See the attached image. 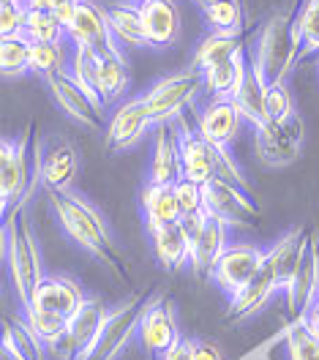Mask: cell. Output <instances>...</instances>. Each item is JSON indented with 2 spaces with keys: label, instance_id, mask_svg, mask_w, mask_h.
<instances>
[{
  "label": "cell",
  "instance_id": "3957f363",
  "mask_svg": "<svg viewBox=\"0 0 319 360\" xmlns=\"http://www.w3.org/2000/svg\"><path fill=\"white\" fill-rule=\"evenodd\" d=\"M3 240H6V265L14 284V295L20 300V309H25L30 306L39 284L46 276L41 246L27 216V205H20L3 216Z\"/></svg>",
  "mask_w": 319,
  "mask_h": 360
},
{
  "label": "cell",
  "instance_id": "1f68e13d",
  "mask_svg": "<svg viewBox=\"0 0 319 360\" xmlns=\"http://www.w3.org/2000/svg\"><path fill=\"white\" fill-rule=\"evenodd\" d=\"M202 14H205L210 33H224V36H240L243 33L240 0H207L202 6Z\"/></svg>",
  "mask_w": 319,
  "mask_h": 360
},
{
  "label": "cell",
  "instance_id": "8fae6325",
  "mask_svg": "<svg viewBox=\"0 0 319 360\" xmlns=\"http://www.w3.org/2000/svg\"><path fill=\"white\" fill-rule=\"evenodd\" d=\"M66 36L74 46H85V49H93L98 55H117L120 52V44H117L112 27H110L107 8H101L93 0L77 3V14H74V22L69 25Z\"/></svg>",
  "mask_w": 319,
  "mask_h": 360
},
{
  "label": "cell",
  "instance_id": "cb8c5ba5",
  "mask_svg": "<svg viewBox=\"0 0 319 360\" xmlns=\"http://www.w3.org/2000/svg\"><path fill=\"white\" fill-rule=\"evenodd\" d=\"M139 205H142V219H145L148 232L159 229V226L175 224L183 219L175 183H148L142 188Z\"/></svg>",
  "mask_w": 319,
  "mask_h": 360
},
{
  "label": "cell",
  "instance_id": "ab89813d",
  "mask_svg": "<svg viewBox=\"0 0 319 360\" xmlns=\"http://www.w3.org/2000/svg\"><path fill=\"white\" fill-rule=\"evenodd\" d=\"M25 20H27V6H25V0L3 3V6H0V30H3V39H8V36H22Z\"/></svg>",
  "mask_w": 319,
  "mask_h": 360
},
{
  "label": "cell",
  "instance_id": "7dc6e473",
  "mask_svg": "<svg viewBox=\"0 0 319 360\" xmlns=\"http://www.w3.org/2000/svg\"><path fill=\"white\" fill-rule=\"evenodd\" d=\"M303 319L308 322V328H311V330H317V333H319V303L311 309V311H308V314L303 316Z\"/></svg>",
  "mask_w": 319,
  "mask_h": 360
},
{
  "label": "cell",
  "instance_id": "ba28073f",
  "mask_svg": "<svg viewBox=\"0 0 319 360\" xmlns=\"http://www.w3.org/2000/svg\"><path fill=\"white\" fill-rule=\"evenodd\" d=\"M44 82L46 88H49V93H52V98H55V104L60 107V112H66V117H71L74 123H79L82 129L96 131V134L107 129V123H104V107L98 101H93L91 96L71 79L69 68L46 77Z\"/></svg>",
  "mask_w": 319,
  "mask_h": 360
},
{
  "label": "cell",
  "instance_id": "f35d334b",
  "mask_svg": "<svg viewBox=\"0 0 319 360\" xmlns=\"http://www.w3.org/2000/svg\"><path fill=\"white\" fill-rule=\"evenodd\" d=\"M295 115V104L287 82H271L268 85V117L271 120H289Z\"/></svg>",
  "mask_w": 319,
  "mask_h": 360
},
{
  "label": "cell",
  "instance_id": "836d02e7",
  "mask_svg": "<svg viewBox=\"0 0 319 360\" xmlns=\"http://www.w3.org/2000/svg\"><path fill=\"white\" fill-rule=\"evenodd\" d=\"M22 36L30 44H63L66 27L58 22V17L52 11H27Z\"/></svg>",
  "mask_w": 319,
  "mask_h": 360
},
{
  "label": "cell",
  "instance_id": "ffe728a7",
  "mask_svg": "<svg viewBox=\"0 0 319 360\" xmlns=\"http://www.w3.org/2000/svg\"><path fill=\"white\" fill-rule=\"evenodd\" d=\"M79 172V153L69 139H52L41 156V186L46 191H69Z\"/></svg>",
  "mask_w": 319,
  "mask_h": 360
},
{
  "label": "cell",
  "instance_id": "603a6c76",
  "mask_svg": "<svg viewBox=\"0 0 319 360\" xmlns=\"http://www.w3.org/2000/svg\"><path fill=\"white\" fill-rule=\"evenodd\" d=\"M150 248H153L156 262L164 270H181L185 265H191V248H194V243H191L183 221L150 229Z\"/></svg>",
  "mask_w": 319,
  "mask_h": 360
},
{
  "label": "cell",
  "instance_id": "d590c367",
  "mask_svg": "<svg viewBox=\"0 0 319 360\" xmlns=\"http://www.w3.org/2000/svg\"><path fill=\"white\" fill-rule=\"evenodd\" d=\"M25 325L41 338L44 344H52L58 336H63L69 330V316L55 314V311H44V309H36V306H27L22 309Z\"/></svg>",
  "mask_w": 319,
  "mask_h": 360
},
{
  "label": "cell",
  "instance_id": "52a82bcc",
  "mask_svg": "<svg viewBox=\"0 0 319 360\" xmlns=\"http://www.w3.org/2000/svg\"><path fill=\"white\" fill-rule=\"evenodd\" d=\"M205 194V213L216 216L229 226H249L259 219V207L251 200L249 188L229 183V180L213 178L202 186Z\"/></svg>",
  "mask_w": 319,
  "mask_h": 360
},
{
  "label": "cell",
  "instance_id": "8d00e7d4",
  "mask_svg": "<svg viewBox=\"0 0 319 360\" xmlns=\"http://www.w3.org/2000/svg\"><path fill=\"white\" fill-rule=\"evenodd\" d=\"M0 71L3 77L30 74V41L25 36H8L0 44Z\"/></svg>",
  "mask_w": 319,
  "mask_h": 360
},
{
  "label": "cell",
  "instance_id": "60d3db41",
  "mask_svg": "<svg viewBox=\"0 0 319 360\" xmlns=\"http://www.w3.org/2000/svg\"><path fill=\"white\" fill-rule=\"evenodd\" d=\"M175 191H178V202H181L183 216L205 210V194H202V183H194L188 178L175 180Z\"/></svg>",
  "mask_w": 319,
  "mask_h": 360
},
{
  "label": "cell",
  "instance_id": "4dcf8cb0",
  "mask_svg": "<svg viewBox=\"0 0 319 360\" xmlns=\"http://www.w3.org/2000/svg\"><path fill=\"white\" fill-rule=\"evenodd\" d=\"M129 90V66L123 60V55H101L98 58V93L104 98V104L117 101L123 93Z\"/></svg>",
  "mask_w": 319,
  "mask_h": 360
},
{
  "label": "cell",
  "instance_id": "277c9868",
  "mask_svg": "<svg viewBox=\"0 0 319 360\" xmlns=\"http://www.w3.org/2000/svg\"><path fill=\"white\" fill-rule=\"evenodd\" d=\"M249 55L262 66L268 82H287L289 71L297 66V55H300L295 17H287V14L271 17V22L265 25V30L256 41V49H251Z\"/></svg>",
  "mask_w": 319,
  "mask_h": 360
},
{
  "label": "cell",
  "instance_id": "d6986e66",
  "mask_svg": "<svg viewBox=\"0 0 319 360\" xmlns=\"http://www.w3.org/2000/svg\"><path fill=\"white\" fill-rule=\"evenodd\" d=\"M243 123V115L229 98H210L197 117V131L205 136L210 145L229 148V142L237 136Z\"/></svg>",
  "mask_w": 319,
  "mask_h": 360
},
{
  "label": "cell",
  "instance_id": "4fadbf2b",
  "mask_svg": "<svg viewBox=\"0 0 319 360\" xmlns=\"http://www.w3.org/2000/svg\"><path fill=\"white\" fill-rule=\"evenodd\" d=\"M256 150L265 164L271 167H284L300 156L303 145V120L292 115L289 120H268L265 126L254 129Z\"/></svg>",
  "mask_w": 319,
  "mask_h": 360
},
{
  "label": "cell",
  "instance_id": "d6a6232c",
  "mask_svg": "<svg viewBox=\"0 0 319 360\" xmlns=\"http://www.w3.org/2000/svg\"><path fill=\"white\" fill-rule=\"evenodd\" d=\"M295 36L300 41L297 63L319 55V0H303L295 17Z\"/></svg>",
  "mask_w": 319,
  "mask_h": 360
},
{
  "label": "cell",
  "instance_id": "c3c4849f",
  "mask_svg": "<svg viewBox=\"0 0 319 360\" xmlns=\"http://www.w3.org/2000/svg\"><path fill=\"white\" fill-rule=\"evenodd\" d=\"M197 3H200V6H205V3H207V0H197Z\"/></svg>",
  "mask_w": 319,
  "mask_h": 360
},
{
  "label": "cell",
  "instance_id": "9c48e42d",
  "mask_svg": "<svg viewBox=\"0 0 319 360\" xmlns=\"http://www.w3.org/2000/svg\"><path fill=\"white\" fill-rule=\"evenodd\" d=\"M137 338L142 344V349L148 355H153V358L167 355L183 338L175 309L164 295H150V300L145 306V314H142V322H139Z\"/></svg>",
  "mask_w": 319,
  "mask_h": 360
},
{
  "label": "cell",
  "instance_id": "7a4b0ae2",
  "mask_svg": "<svg viewBox=\"0 0 319 360\" xmlns=\"http://www.w3.org/2000/svg\"><path fill=\"white\" fill-rule=\"evenodd\" d=\"M41 156L44 148L36 136L33 123L17 136H3L0 142V205L3 216L14 207L27 205L36 186L41 183Z\"/></svg>",
  "mask_w": 319,
  "mask_h": 360
},
{
  "label": "cell",
  "instance_id": "9a60e30c",
  "mask_svg": "<svg viewBox=\"0 0 319 360\" xmlns=\"http://www.w3.org/2000/svg\"><path fill=\"white\" fill-rule=\"evenodd\" d=\"M183 178L181 167V129L178 123H156L153 156L148 167V183H175Z\"/></svg>",
  "mask_w": 319,
  "mask_h": 360
},
{
  "label": "cell",
  "instance_id": "d4e9b609",
  "mask_svg": "<svg viewBox=\"0 0 319 360\" xmlns=\"http://www.w3.org/2000/svg\"><path fill=\"white\" fill-rule=\"evenodd\" d=\"M148 44L169 46L181 33V11L175 0H139Z\"/></svg>",
  "mask_w": 319,
  "mask_h": 360
},
{
  "label": "cell",
  "instance_id": "ee69618b",
  "mask_svg": "<svg viewBox=\"0 0 319 360\" xmlns=\"http://www.w3.org/2000/svg\"><path fill=\"white\" fill-rule=\"evenodd\" d=\"M194 341L197 338H188V336H183L167 355H161L159 360H194Z\"/></svg>",
  "mask_w": 319,
  "mask_h": 360
},
{
  "label": "cell",
  "instance_id": "bcb514c9",
  "mask_svg": "<svg viewBox=\"0 0 319 360\" xmlns=\"http://www.w3.org/2000/svg\"><path fill=\"white\" fill-rule=\"evenodd\" d=\"M55 3L58 0H25L27 11H55Z\"/></svg>",
  "mask_w": 319,
  "mask_h": 360
},
{
  "label": "cell",
  "instance_id": "484cf974",
  "mask_svg": "<svg viewBox=\"0 0 319 360\" xmlns=\"http://www.w3.org/2000/svg\"><path fill=\"white\" fill-rule=\"evenodd\" d=\"M275 295H281L275 278L271 276V270L262 265L259 276L251 281L249 287H243L235 297H229V311L227 319L229 322H243V319H251L254 314H259Z\"/></svg>",
  "mask_w": 319,
  "mask_h": 360
},
{
  "label": "cell",
  "instance_id": "b9f144b4",
  "mask_svg": "<svg viewBox=\"0 0 319 360\" xmlns=\"http://www.w3.org/2000/svg\"><path fill=\"white\" fill-rule=\"evenodd\" d=\"M216 178L229 180V183H237V186L249 188V178H246L243 169L235 164L229 148H219V145H216Z\"/></svg>",
  "mask_w": 319,
  "mask_h": 360
},
{
  "label": "cell",
  "instance_id": "681fc988",
  "mask_svg": "<svg viewBox=\"0 0 319 360\" xmlns=\"http://www.w3.org/2000/svg\"><path fill=\"white\" fill-rule=\"evenodd\" d=\"M317 303H319V290H317ZM317 303H314V306H317Z\"/></svg>",
  "mask_w": 319,
  "mask_h": 360
},
{
  "label": "cell",
  "instance_id": "e0dca14e",
  "mask_svg": "<svg viewBox=\"0 0 319 360\" xmlns=\"http://www.w3.org/2000/svg\"><path fill=\"white\" fill-rule=\"evenodd\" d=\"M85 300H88V295H85V290L74 278L58 276V273H46L44 281L39 284V290H36L33 300H30V306L44 309V311H55V314H63L71 319L82 309Z\"/></svg>",
  "mask_w": 319,
  "mask_h": 360
},
{
  "label": "cell",
  "instance_id": "5bb4252c",
  "mask_svg": "<svg viewBox=\"0 0 319 360\" xmlns=\"http://www.w3.org/2000/svg\"><path fill=\"white\" fill-rule=\"evenodd\" d=\"M317 290H319V240L317 235H308L303 259L297 265L289 287L284 290V303H287V311L292 316V322L303 319V316L314 309Z\"/></svg>",
  "mask_w": 319,
  "mask_h": 360
},
{
  "label": "cell",
  "instance_id": "5b68a950",
  "mask_svg": "<svg viewBox=\"0 0 319 360\" xmlns=\"http://www.w3.org/2000/svg\"><path fill=\"white\" fill-rule=\"evenodd\" d=\"M200 93H205V71L188 66L159 79L148 93H142V98L156 123H172L181 117L188 104L197 101Z\"/></svg>",
  "mask_w": 319,
  "mask_h": 360
},
{
  "label": "cell",
  "instance_id": "7c38bea8",
  "mask_svg": "<svg viewBox=\"0 0 319 360\" xmlns=\"http://www.w3.org/2000/svg\"><path fill=\"white\" fill-rule=\"evenodd\" d=\"M153 129H156V120H153V115L148 110L145 98L134 96V98L123 101L112 112V117L107 120L104 142H107L110 150H131Z\"/></svg>",
  "mask_w": 319,
  "mask_h": 360
},
{
  "label": "cell",
  "instance_id": "30bf717a",
  "mask_svg": "<svg viewBox=\"0 0 319 360\" xmlns=\"http://www.w3.org/2000/svg\"><path fill=\"white\" fill-rule=\"evenodd\" d=\"M262 265H265V248H256L251 243H229L221 259L216 262L213 284L229 297H235L259 276Z\"/></svg>",
  "mask_w": 319,
  "mask_h": 360
},
{
  "label": "cell",
  "instance_id": "f546056e",
  "mask_svg": "<svg viewBox=\"0 0 319 360\" xmlns=\"http://www.w3.org/2000/svg\"><path fill=\"white\" fill-rule=\"evenodd\" d=\"M249 46L243 44L240 36H224V33H207L205 39L197 44V52H194V60L191 66L197 68H210L216 63H224V60H232L237 58L240 52H246Z\"/></svg>",
  "mask_w": 319,
  "mask_h": 360
},
{
  "label": "cell",
  "instance_id": "f6af8a7d",
  "mask_svg": "<svg viewBox=\"0 0 319 360\" xmlns=\"http://www.w3.org/2000/svg\"><path fill=\"white\" fill-rule=\"evenodd\" d=\"M194 360H224V352L213 341H194Z\"/></svg>",
  "mask_w": 319,
  "mask_h": 360
},
{
  "label": "cell",
  "instance_id": "ac0fdd59",
  "mask_svg": "<svg viewBox=\"0 0 319 360\" xmlns=\"http://www.w3.org/2000/svg\"><path fill=\"white\" fill-rule=\"evenodd\" d=\"M308 243V235L303 226H292L289 232H284L271 248H265V268L271 270V276L275 278L278 290L284 295V290L289 287L292 276H295L297 265L303 259V251Z\"/></svg>",
  "mask_w": 319,
  "mask_h": 360
},
{
  "label": "cell",
  "instance_id": "2e32d148",
  "mask_svg": "<svg viewBox=\"0 0 319 360\" xmlns=\"http://www.w3.org/2000/svg\"><path fill=\"white\" fill-rule=\"evenodd\" d=\"M181 129V167L183 178L202 183L216 178V145H210L197 129H188L183 115L175 120Z\"/></svg>",
  "mask_w": 319,
  "mask_h": 360
},
{
  "label": "cell",
  "instance_id": "74e56055",
  "mask_svg": "<svg viewBox=\"0 0 319 360\" xmlns=\"http://www.w3.org/2000/svg\"><path fill=\"white\" fill-rule=\"evenodd\" d=\"M66 68V52L60 44H30V74L41 79Z\"/></svg>",
  "mask_w": 319,
  "mask_h": 360
},
{
  "label": "cell",
  "instance_id": "e575fe53",
  "mask_svg": "<svg viewBox=\"0 0 319 360\" xmlns=\"http://www.w3.org/2000/svg\"><path fill=\"white\" fill-rule=\"evenodd\" d=\"M287 360H319V333L306 319H295L284 333Z\"/></svg>",
  "mask_w": 319,
  "mask_h": 360
},
{
  "label": "cell",
  "instance_id": "44dd1931",
  "mask_svg": "<svg viewBox=\"0 0 319 360\" xmlns=\"http://www.w3.org/2000/svg\"><path fill=\"white\" fill-rule=\"evenodd\" d=\"M227 246H229V224H224L216 216H207L205 229L200 232V238L194 240V248H191V273L200 281H213L216 262L221 259V254H224Z\"/></svg>",
  "mask_w": 319,
  "mask_h": 360
},
{
  "label": "cell",
  "instance_id": "6da1fadb",
  "mask_svg": "<svg viewBox=\"0 0 319 360\" xmlns=\"http://www.w3.org/2000/svg\"><path fill=\"white\" fill-rule=\"evenodd\" d=\"M46 194H49V205H52V210L58 216L60 229L69 235L77 246L85 248L101 265H107L112 270L117 281L131 287L134 276H131L129 257L123 254V248L115 243L112 232H110L107 221L101 219V213L91 202H85L82 197L71 194V188L69 191H46Z\"/></svg>",
  "mask_w": 319,
  "mask_h": 360
},
{
  "label": "cell",
  "instance_id": "8992f818",
  "mask_svg": "<svg viewBox=\"0 0 319 360\" xmlns=\"http://www.w3.org/2000/svg\"><path fill=\"white\" fill-rule=\"evenodd\" d=\"M148 300H150L148 292H134L126 303H120L117 309H110L91 360H120V355L126 352V347L137 338L139 322H142Z\"/></svg>",
  "mask_w": 319,
  "mask_h": 360
},
{
  "label": "cell",
  "instance_id": "7bdbcfd3",
  "mask_svg": "<svg viewBox=\"0 0 319 360\" xmlns=\"http://www.w3.org/2000/svg\"><path fill=\"white\" fill-rule=\"evenodd\" d=\"M46 355L52 360H77L79 358V341L71 336V330H66L52 344H46Z\"/></svg>",
  "mask_w": 319,
  "mask_h": 360
},
{
  "label": "cell",
  "instance_id": "f1b7e54d",
  "mask_svg": "<svg viewBox=\"0 0 319 360\" xmlns=\"http://www.w3.org/2000/svg\"><path fill=\"white\" fill-rule=\"evenodd\" d=\"M107 17H110V27H112L117 44L148 46V33H145V22H142L139 0L137 3H112V6H107Z\"/></svg>",
  "mask_w": 319,
  "mask_h": 360
},
{
  "label": "cell",
  "instance_id": "7402d4cb",
  "mask_svg": "<svg viewBox=\"0 0 319 360\" xmlns=\"http://www.w3.org/2000/svg\"><path fill=\"white\" fill-rule=\"evenodd\" d=\"M268 85H271V82H268L262 66L249 55V74H246L243 85H240L237 96H235L232 101H235V107L240 110L243 120L251 123V129H259V126H265V123L271 120V117H268Z\"/></svg>",
  "mask_w": 319,
  "mask_h": 360
},
{
  "label": "cell",
  "instance_id": "83f0119b",
  "mask_svg": "<svg viewBox=\"0 0 319 360\" xmlns=\"http://www.w3.org/2000/svg\"><path fill=\"white\" fill-rule=\"evenodd\" d=\"M246 74H249V49L232 60L205 68V93H210V98H229L232 101L243 85Z\"/></svg>",
  "mask_w": 319,
  "mask_h": 360
},
{
  "label": "cell",
  "instance_id": "4316f807",
  "mask_svg": "<svg viewBox=\"0 0 319 360\" xmlns=\"http://www.w3.org/2000/svg\"><path fill=\"white\" fill-rule=\"evenodd\" d=\"M107 314H110V309L104 306L101 297H88L82 303V309L69 319L71 336L79 341V358L77 360H91L98 336H101V328L107 322Z\"/></svg>",
  "mask_w": 319,
  "mask_h": 360
}]
</instances>
